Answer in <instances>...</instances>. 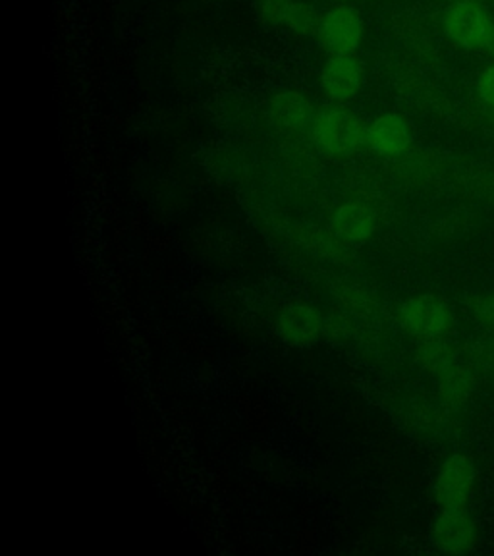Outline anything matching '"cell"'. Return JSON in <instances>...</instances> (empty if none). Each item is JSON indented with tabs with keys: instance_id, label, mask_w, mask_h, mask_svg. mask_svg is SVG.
<instances>
[{
	"instance_id": "1",
	"label": "cell",
	"mask_w": 494,
	"mask_h": 556,
	"mask_svg": "<svg viewBox=\"0 0 494 556\" xmlns=\"http://www.w3.org/2000/svg\"><path fill=\"white\" fill-rule=\"evenodd\" d=\"M443 26L452 41L464 49H485L494 41V24L473 0H458L444 12Z\"/></svg>"
},
{
	"instance_id": "2",
	"label": "cell",
	"mask_w": 494,
	"mask_h": 556,
	"mask_svg": "<svg viewBox=\"0 0 494 556\" xmlns=\"http://www.w3.org/2000/svg\"><path fill=\"white\" fill-rule=\"evenodd\" d=\"M312 138L322 151L344 155L362 143V124L344 109L329 106L315 116Z\"/></svg>"
},
{
	"instance_id": "3",
	"label": "cell",
	"mask_w": 494,
	"mask_h": 556,
	"mask_svg": "<svg viewBox=\"0 0 494 556\" xmlns=\"http://www.w3.org/2000/svg\"><path fill=\"white\" fill-rule=\"evenodd\" d=\"M473 485H476L473 462L464 454H452L451 458L444 460L443 468L436 476V483H434L436 503L443 506V510L466 508Z\"/></svg>"
},
{
	"instance_id": "4",
	"label": "cell",
	"mask_w": 494,
	"mask_h": 556,
	"mask_svg": "<svg viewBox=\"0 0 494 556\" xmlns=\"http://www.w3.org/2000/svg\"><path fill=\"white\" fill-rule=\"evenodd\" d=\"M400 323L419 337H439L451 327V309L436 295H416L400 307Z\"/></svg>"
},
{
	"instance_id": "5",
	"label": "cell",
	"mask_w": 494,
	"mask_h": 556,
	"mask_svg": "<svg viewBox=\"0 0 494 556\" xmlns=\"http://www.w3.org/2000/svg\"><path fill=\"white\" fill-rule=\"evenodd\" d=\"M319 35L334 54L354 52L364 39V20L357 10L337 7L321 17Z\"/></svg>"
},
{
	"instance_id": "6",
	"label": "cell",
	"mask_w": 494,
	"mask_h": 556,
	"mask_svg": "<svg viewBox=\"0 0 494 556\" xmlns=\"http://www.w3.org/2000/svg\"><path fill=\"white\" fill-rule=\"evenodd\" d=\"M280 339L294 348H309L321 339L325 323L321 313L312 305L292 304L284 307L277 319Z\"/></svg>"
},
{
	"instance_id": "7",
	"label": "cell",
	"mask_w": 494,
	"mask_h": 556,
	"mask_svg": "<svg viewBox=\"0 0 494 556\" xmlns=\"http://www.w3.org/2000/svg\"><path fill=\"white\" fill-rule=\"evenodd\" d=\"M362 84H364V66L354 52L332 54L322 68V89L334 101L354 99L359 93Z\"/></svg>"
},
{
	"instance_id": "8",
	"label": "cell",
	"mask_w": 494,
	"mask_h": 556,
	"mask_svg": "<svg viewBox=\"0 0 494 556\" xmlns=\"http://www.w3.org/2000/svg\"><path fill=\"white\" fill-rule=\"evenodd\" d=\"M433 538L436 547L444 553H466L478 538L476 521L466 508H448L434 521Z\"/></svg>"
},
{
	"instance_id": "9",
	"label": "cell",
	"mask_w": 494,
	"mask_h": 556,
	"mask_svg": "<svg viewBox=\"0 0 494 556\" xmlns=\"http://www.w3.org/2000/svg\"><path fill=\"white\" fill-rule=\"evenodd\" d=\"M269 116L273 126L284 134H302L312 130L315 122L313 104L297 91L278 93L270 101Z\"/></svg>"
},
{
	"instance_id": "10",
	"label": "cell",
	"mask_w": 494,
	"mask_h": 556,
	"mask_svg": "<svg viewBox=\"0 0 494 556\" xmlns=\"http://www.w3.org/2000/svg\"><path fill=\"white\" fill-rule=\"evenodd\" d=\"M261 14L277 26L287 27L294 34L319 31L321 17L313 7L302 0H263Z\"/></svg>"
},
{
	"instance_id": "11",
	"label": "cell",
	"mask_w": 494,
	"mask_h": 556,
	"mask_svg": "<svg viewBox=\"0 0 494 556\" xmlns=\"http://www.w3.org/2000/svg\"><path fill=\"white\" fill-rule=\"evenodd\" d=\"M367 141L379 155H402L411 143V130L398 114H382L369 126Z\"/></svg>"
},
{
	"instance_id": "12",
	"label": "cell",
	"mask_w": 494,
	"mask_h": 556,
	"mask_svg": "<svg viewBox=\"0 0 494 556\" xmlns=\"http://www.w3.org/2000/svg\"><path fill=\"white\" fill-rule=\"evenodd\" d=\"M332 232L347 242H364L375 232V215L364 203H347L334 213Z\"/></svg>"
},
{
	"instance_id": "13",
	"label": "cell",
	"mask_w": 494,
	"mask_h": 556,
	"mask_svg": "<svg viewBox=\"0 0 494 556\" xmlns=\"http://www.w3.org/2000/svg\"><path fill=\"white\" fill-rule=\"evenodd\" d=\"M479 97L486 106L494 109V64L489 66L479 79Z\"/></svg>"
},
{
	"instance_id": "14",
	"label": "cell",
	"mask_w": 494,
	"mask_h": 556,
	"mask_svg": "<svg viewBox=\"0 0 494 556\" xmlns=\"http://www.w3.org/2000/svg\"><path fill=\"white\" fill-rule=\"evenodd\" d=\"M476 315H478V319L483 327L494 332V295L481 300V302L476 305Z\"/></svg>"
},
{
	"instance_id": "15",
	"label": "cell",
	"mask_w": 494,
	"mask_h": 556,
	"mask_svg": "<svg viewBox=\"0 0 494 556\" xmlns=\"http://www.w3.org/2000/svg\"><path fill=\"white\" fill-rule=\"evenodd\" d=\"M339 2H340V0H339Z\"/></svg>"
}]
</instances>
